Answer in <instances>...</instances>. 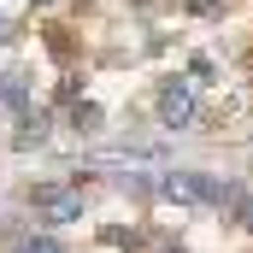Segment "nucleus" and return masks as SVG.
<instances>
[{
  "label": "nucleus",
  "instance_id": "nucleus-6",
  "mask_svg": "<svg viewBox=\"0 0 253 253\" xmlns=\"http://www.w3.org/2000/svg\"><path fill=\"white\" fill-rule=\"evenodd\" d=\"M0 100H6V106H24V83H18V77H12V71H6V77H0Z\"/></svg>",
  "mask_w": 253,
  "mask_h": 253
},
{
  "label": "nucleus",
  "instance_id": "nucleus-1",
  "mask_svg": "<svg viewBox=\"0 0 253 253\" xmlns=\"http://www.w3.org/2000/svg\"><path fill=\"white\" fill-rule=\"evenodd\" d=\"M30 206L47 218V224H77L83 218V189H65V183H36Z\"/></svg>",
  "mask_w": 253,
  "mask_h": 253
},
{
  "label": "nucleus",
  "instance_id": "nucleus-2",
  "mask_svg": "<svg viewBox=\"0 0 253 253\" xmlns=\"http://www.w3.org/2000/svg\"><path fill=\"white\" fill-rule=\"evenodd\" d=\"M159 118H165L171 129L194 124V88L189 83H165V88H159Z\"/></svg>",
  "mask_w": 253,
  "mask_h": 253
},
{
  "label": "nucleus",
  "instance_id": "nucleus-3",
  "mask_svg": "<svg viewBox=\"0 0 253 253\" xmlns=\"http://www.w3.org/2000/svg\"><path fill=\"white\" fill-rule=\"evenodd\" d=\"M47 135V118L42 112H24V129H18V147H30V141H42Z\"/></svg>",
  "mask_w": 253,
  "mask_h": 253
},
{
  "label": "nucleus",
  "instance_id": "nucleus-8",
  "mask_svg": "<svg viewBox=\"0 0 253 253\" xmlns=\"http://www.w3.org/2000/svg\"><path fill=\"white\" fill-rule=\"evenodd\" d=\"M6 36H12V24H6V18H0V42H6Z\"/></svg>",
  "mask_w": 253,
  "mask_h": 253
},
{
  "label": "nucleus",
  "instance_id": "nucleus-4",
  "mask_svg": "<svg viewBox=\"0 0 253 253\" xmlns=\"http://www.w3.org/2000/svg\"><path fill=\"white\" fill-rule=\"evenodd\" d=\"M71 124H77V129H94V124H100V106L77 100V106H71Z\"/></svg>",
  "mask_w": 253,
  "mask_h": 253
},
{
  "label": "nucleus",
  "instance_id": "nucleus-7",
  "mask_svg": "<svg viewBox=\"0 0 253 253\" xmlns=\"http://www.w3.org/2000/svg\"><path fill=\"white\" fill-rule=\"evenodd\" d=\"M242 224L253 230V194H242Z\"/></svg>",
  "mask_w": 253,
  "mask_h": 253
},
{
  "label": "nucleus",
  "instance_id": "nucleus-5",
  "mask_svg": "<svg viewBox=\"0 0 253 253\" xmlns=\"http://www.w3.org/2000/svg\"><path fill=\"white\" fill-rule=\"evenodd\" d=\"M12 253H65V248L53 242V236H30V242H18Z\"/></svg>",
  "mask_w": 253,
  "mask_h": 253
},
{
  "label": "nucleus",
  "instance_id": "nucleus-9",
  "mask_svg": "<svg viewBox=\"0 0 253 253\" xmlns=\"http://www.w3.org/2000/svg\"><path fill=\"white\" fill-rule=\"evenodd\" d=\"M42 6H47V0H42Z\"/></svg>",
  "mask_w": 253,
  "mask_h": 253
}]
</instances>
